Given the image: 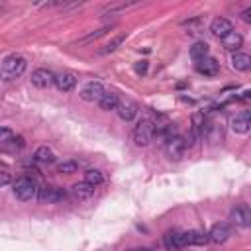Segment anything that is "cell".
I'll return each mask as SVG.
<instances>
[{"instance_id":"obj_1","label":"cell","mask_w":251,"mask_h":251,"mask_svg":"<svg viewBox=\"0 0 251 251\" xmlns=\"http://www.w3.org/2000/svg\"><path fill=\"white\" fill-rule=\"evenodd\" d=\"M25 67H27V61H25L22 55L14 53V55H8V57L2 61V71H0V75H2L4 78H18L20 75H24Z\"/></svg>"},{"instance_id":"obj_2","label":"cell","mask_w":251,"mask_h":251,"mask_svg":"<svg viewBox=\"0 0 251 251\" xmlns=\"http://www.w3.org/2000/svg\"><path fill=\"white\" fill-rule=\"evenodd\" d=\"M12 190H14V196H16L18 200H22V202H29L31 198L37 196V184H35V180L29 178V176H20V178H16Z\"/></svg>"},{"instance_id":"obj_3","label":"cell","mask_w":251,"mask_h":251,"mask_svg":"<svg viewBox=\"0 0 251 251\" xmlns=\"http://www.w3.org/2000/svg\"><path fill=\"white\" fill-rule=\"evenodd\" d=\"M155 131H157V126H155L153 120H141V122H137L135 129H133V141H135V145H139V147L149 145L153 141V137H155Z\"/></svg>"},{"instance_id":"obj_4","label":"cell","mask_w":251,"mask_h":251,"mask_svg":"<svg viewBox=\"0 0 251 251\" xmlns=\"http://www.w3.org/2000/svg\"><path fill=\"white\" fill-rule=\"evenodd\" d=\"M65 196H67L65 190L59 188V186H43V188L37 190V200H39L41 204H57V202H61Z\"/></svg>"},{"instance_id":"obj_5","label":"cell","mask_w":251,"mask_h":251,"mask_svg":"<svg viewBox=\"0 0 251 251\" xmlns=\"http://www.w3.org/2000/svg\"><path fill=\"white\" fill-rule=\"evenodd\" d=\"M229 235H231V226L226 224V222H218V224H214L212 229L208 231V241L220 245V243H226V241L229 239Z\"/></svg>"},{"instance_id":"obj_6","label":"cell","mask_w":251,"mask_h":251,"mask_svg":"<svg viewBox=\"0 0 251 251\" xmlns=\"http://www.w3.org/2000/svg\"><path fill=\"white\" fill-rule=\"evenodd\" d=\"M229 220H231V224H233L235 227L245 229V227L251 226V212H249V208H247L245 204H239V206H235V208L229 212Z\"/></svg>"},{"instance_id":"obj_7","label":"cell","mask_w":251,"mask_h":251,"mask_svg":"<svg viewBox=\"0 0 251 251\" xmlns=\"http://www.w3.org/2000/svg\"><path fill=\"white\" fill-rule=\"evenodd\" d=\"M104 86H102V82H98V80H90V82H86L84 86H82V90H80V98L84 100V102H98L102 96H104Z\"/></svg>"},{"instance_id":"obj_8","label":"cell","mask_w":251,"mask_h":251,"mask_svg":"<svg viewBox=\"0 0 251 251\" xmlns=\"http://www.w3.org/2000/svg\"><path fill=\"white\" fill-rule=\"evenodd\" d=\"M186 147H188V143H186V139L180 137V135H175V137L167 139V143H165V151H167V155H169L171 159H180V157L184 155Z\"/></svg>"},{"instance_id":"obj_9","label":"cell","mask_w":251,"mask_h":251,"mask_svg":"<svg viewBox=\"0 0 251 251\" xmlns=\"http://www.w3.org/2000/svg\"><path fill=\"white\" fill-rule=\"evenodd\" d=\"M163 243L169 251H178L182 247H186V239H184V231L180 229H171L163 235Z\"/></svg>"},{"instance_id":"obj_10","label":"cell","mask_w":251,"mask_h":251,"mask_svg":"<svg viewBox=\"0 0 251 251\" xmlns=\"http://www.w3.org/2000/svg\"><path fill=\"white\" fill-rule=\"evenodd\" d=\"M55 82V73L49 69H35L31 73V84L37 88H47Z\"/></svg>"},{"instance_id":"obj_11","label":"cell","mask_w":251,"mask_h":251,"mask_svg":"<svg viewBox=\"0 0 251 251\" xmlns=\"http://www.w3.org/2000/svg\"><path fill=\"white\" fill-rule=\"evenodd\" d=\"M229 124H231V129L235 133H247L249 127H251V112L249 110H241L239 114H235L231 118Z\"/></svg>"},{"instance_id":"obj_12","label":"cell","mask_w":251,"mask_h":251,"mask_svg":"<svg viewBox=\"0 0 251 251\" xmlns=\"http://www.w3.org/2000/svg\"><path fill=\"white\" fill-rule=\"evenodd\" d=\"M210 31L216 35V37H226L227 33H231L233 31V25H231V22L227 20V18H214L212 20V24H210Z\"/></svg>"},{"instance_id":"obj_13","label":"cell","mask_w":251,"mask_h":251,"mask_svg":"<svg viewBox=\"0 0 251 251\" xmlns=\"http://www.w3.org/2000/svg\"><path fill=\"white\" fill-rule=\"evenodd\" d=\"M196 71L200 73V75H204V76H216L218 73H220V63L214 59V57H206V59H202V61H198L196 63Z\"/></svg>"},{"instance_id":"obj_14","label":"cell","mask_w":251,"mask_h":251,"mask_svg":"<svg viewBox=\"0 0 251 251\" xmlns=\"http://www.w3.org/2000/svg\"><path fill=\"white\" fill-rule=\"evenodd\" d=\"M61 92H71L76 86V76L73 73H61L55 75V82H53Z\"/></svg>"},{"instance_id":"obj_15","label":"cell","mask_w":251,"mask_h":251,"mask_svg":"<svg viewBox=\"0 0 251 251\" xmlns=\"http://www.w3.org/2000/svg\"><path fill=\"white\" fill-rule=\"evenodd\" d=\"M116 112H118V116H120L124 122H131V120L135 118V114H137V106H135L131 100H120Z\"/></svg>"},{"instance_id":"obj_16","label":"cell","mask_w":251,"mask_h":251,"mask_svg":"<svg viewBox=\"0 0 251 251\" xmlns=\"http://www.w3.org/2000/svg\"><path fill=\"white\" fill-rule=\"evenodd\" d=\"M222 45H224L226 51L237 53V51L241 49V45H243V37H241L237 31H231V33H227L226 37H222Z\"/></svg>"},{"instance_id":"obj_17","label":"cell","mask_w":251,"mask_h":251,"mask_svg":"<svg viewBox=\"0 0 251 251\" xmlns=\"http://www.w3.org/2000/svg\"><path fill=\"white\" fill-rule=\"evenodd\" d=\"M94 190H96V186H92V184H88V182H84V180L73 184V188H71L73 196L78 198V200H86V198H90V196L94 194Z\"/></svg>"},{"instance_id":"obj_18","label":"cell","mask_w":251,"mask_h":251,"mask_svg":"<svg viewBox=\"0 0 251 251\" xmlns=\"http://www.w3.org/2000/svg\"><path fill=\"white\" fill-rule=\"evenodd\" d=\"M184 239H186V245H206L208 243V231L190 229V231H184Z\"/></svg>"},{"instance_id":"obj_19","label":"cell","mask_w":251,"mask_h":251,"mask_svg":"<svg viewBox=\"0 0 251 251\" xmlns=\"http://www.w3.org/2000/svg\"><path fill=\"white\" fill-rule=\"evenodd\" d=\"M208 53H210V47H208V43H206V41H196V43L190 47V51H188V55H190V59H192L194 63H198V61L206 59V57H208Z\"/></svg>"},{"instance_id":"obj_20","label":"cell","mask_w":251,"mask_h":251,"mask_svg":"<svg viewBox=\"0 0 251 251\" xmlns=\"http://www.w3.org/2000/svg\"><path fill=\"white\" fill-rule=\"evenodd\" d=\"M33 159H35L37 163L51 165V163H55V151H53L51 147H47V145H41V147H37V149H35Z\"/></svg>"},{"instance_id":"obj_21","label":"cell","mask_w":251,"mask_h":251,"mask_svg":"<svg viewBox=\"0 0 251 251\" xmlns=\"http://www.w3.org/2000/svg\"><path fill=\"white\" fill-rule=\"evenodd\" d=\"M231 69L235 71H249L251 69V57L247 53H233L231 55Z\"/></svg>"},{"instance_id":"obj_22","label":"cell","mask_w":251,"mask_h":251,"mask_svg":"<svg viewBox=\"0 0 251 251\" xmlns=\"http://www.w3.org/2000/svg\"><path fill=\"white\" fill-rule=\"evenodd\" d=\"M98 104H100V108L106 110V112L116 110L118 104H120V96H118L116 92H104V96L98 100Z\"/></svg>"},{"instance_id":"obj_23","label":"cell","mask_w":251,"mask_h":251,"mask_svg":"<svg viewBox=\"0 0 251 251\" xmlns=\"http://www.w3.org/2000/svg\"><path fill=\"white\" fill-rule=\"evenodd\" d=\"M124 41H126V33H120V35H116V37H114L110 43H106V45H104V47H102L98 53H100V55H108V53H114V51H116V49H118V47H120Z\"/></svg>"},{"instance_id":"obj_24","label":"cell","mask_w":251,"mask_h":251,"mask_svg":"<svg viewBox=\"0 0 251 251\" xmlns=\"http://www.w3.org/2000/svg\"><path fill=\"white\" fill-rule=\"evenodd\" d=\"M84 182H88V184H92V186H98V184L104 182V175H102L98 169H88V171L84 173Z\"/></svg>"},{"instance_id":"obj_25","label":"cell","mask_w":251,"mask_h":251,"mask_svg":"<svg viewBox=\"0 0 251 251\" xmlns=\"http://www.w3.org/2000/svg\"><path fill=\"white\" fill-rule=\"evenodd\" d=\"M114 25H104V27H100V29H96L94 33H88L86 37H82V39H78V45H86V43H90V41H94V39H98V37H102V35H106L110 29H112Z\"/></svg>"},{"instance_id":"obj_26","label":"cell","mask_w":251,"mask_h":251,"mask_svg":"<svg viewBox=\"0 0 251 251\" xmlns=\"http://www.w3.org/2000/svg\"><path fill=\"white\" fill-rule=\"evenodd\" d=\"M78 171V163L76 161H63L57 165V173H65V175H71V173H76Z\"/></svg>"},{"instance_id":"obj_27","label":"cell","mask_w":251,"mask_h":251,"mask_svg":"<svg viewBox=\"0 0 251 251\" xmlns=\"http://www.w3.org/2000/svg\"><path fill=\"white\" fill-rule=\"evenodd\" d=\"M14 139H16V133H14L10 127L0 126V143H10V141H14Z\"/></svg>"},{"instance_id":"obj_28","label":"cell","mask_w":251,"mask_h":251,"mask_svg":"<svg viewBox=\"0 0 251 251\" xmlns=\"http://www.w3.org/2000/svg\"><path fill=\"white\" fill-rule=\"evenodd\" d=\"M10 182H12L10 173H8V171H4V169H0V188H2V186H6V184H10Z\"/></svg>"},{"instance_id":"obj_29","label":"cell","mask_w":251,"mask_h":251,"mask_svg":"<svg viewBox=\"0 0 251 251\" xmlns=\"http://www.w3.org/2000/svg\"><path fill=\"white\" fill-rule=\"evenodd\" d=\"M133 69H135L137 75H145V73H147V61H137Z\"/></svg>"},{"instance_id":"obj_30","label":"cell","mask_w":251,"mask_h":251,"mask_svg":"<svg viewBox=\"0 0 251 251\" xmlns=\"http://www.w3.org/2000/svg\"><path fill=\"white\" fill-rule=\"evenodd\" d=\"M241 20H243V22H247V24L251 22V8H247V10H243V12H241Z\"/></svg>"},{"instance_id":"obj_31","label":"cell","mask_w":251,"mask_h":251,"mask_svg":"<svg viewBox=\"0 0 251 251\" xmlns=\"http://www.w3.org/2000/svg\"><path fill=\"white\" fill-rule=\"evenodd\" d=\"M133 251H151V249H145V247H141V249H133Z\"/></svg>"},{"instance_id":"obj_32","label":"cell","mask_w":251,"mask_h":251,"mask_svg":"<svg viewBox=\"0 0 251 251\" xmlns=\"http://www.w3.org/2000/svg\"><path fill=\"white\" fill-rule=\"evenodd\" d=\"M0 76H2V75H0Z\"/></svg>"}]
</instances>
